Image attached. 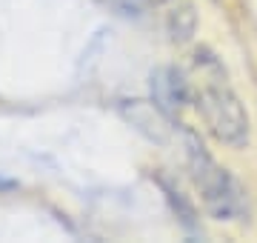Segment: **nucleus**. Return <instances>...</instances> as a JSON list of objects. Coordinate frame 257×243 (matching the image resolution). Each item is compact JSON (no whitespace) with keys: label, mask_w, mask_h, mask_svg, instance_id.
Masks as SVG:
<instances>
[{"label":"nucleus","mask_w":257,"mask_h":243,"mask_svg":"<svg viewBox=\"0 0 257 243\" xmlns=\"http://www.w3.org/2000/svg\"><path fill=\"white\" fill-rule=\"evenodd\" d=\"M186 166L206 212L220 223L248 220V195L243 183L211 158L197 135L186 132Z\"/></svg>","instance_id":"obj_2"},{"label":"nucleus","mask_w":257,"mask_h":243,"mask_svg":"<svg viewBox=\"0 0 257 243\" xmlns=\"http://www.w3.org/2000/svg\"><path fill=\"white\" fill-rule=\"evenodd\" d=\"M194 69L200 77V89L194 92V106L209 135L229 149H246L251 141V117L240 94L231 89L223 60L209 46H200L194 52Z\"/></svg>","instance_id":"obj_1"},{"label":"nucleus","mask_w":257,"mask_h":243,"mask_svg":"<svg viewBox=\"0 0 257 243\" xmlns=\"http://www.w3.org/2000/svg\"><path fill=\"white\" fill-rule=\"evenodd\" d=\"M152 97L166 114H180L194 100L192 86L177 69H160L152 75Z\"/></svg>","instance_id":"obj_3"},{"label":"nucleus","mask_w":257,"mask_h":243,"mask_svg":"<svg viewBox=\"0 0 257 243\" xmlns=\"http://www.w3.org/2000/svg\"><path fill=\"white\" fill-rule=\"evenodd\" d=\"M194 29H197V15H194L192 3H183L172 15V38L183 43V40H189L194 35Z\"/></svg>","instance_id":"obj_5"},{"label":"nucleus","mask_w":257,"mask_h":243,"mask_svg":"<svg viewBox=\"0 0 257 243\" xmlns=\"http://www.w3.org/2000/svg\"><path fill=\"white\" fill-rule=\"evenodd\" d=\"M166 195L172 200V209H175L177 215V223L183 226L189 234H197L200 232V220H197V212H194V206L186 200V195L180 189H166Z\"/></svg>","instance_id":"obj_4"}]
</instances>
